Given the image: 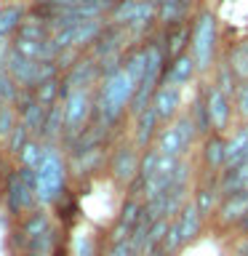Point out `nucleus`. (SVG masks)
<instances>
[{
  "label": "nucleus",
  "instance_id": "26",
  "mask_svg": "<svg viewBox=\"0 0 248 256\" xmlns=\"http://www.w3.org/2000/svg\"><path fill=\"white\" fill-rule=\"evenodd\" d=\"M19 110H16V104H0V147H6L8 139H11V134L16 131V126H19Z\"/></svg>",
  "mask_w": 248,
  "mask_h": 256
},
{
  "label": "nucleus",
  "instance_id": "33",
  "mask_svg": "<svg viewBox=\"0 0 248 256\" xmlns=\"http://www.w3.org/2000/svg\"><path fill=\"white\" fill-rule=\"evenodd\" d=\"M134 251H139L131 240H123V243H107V251L102 256H134Z\"/></svg>",
  "mask_w": 248,
  "mask_h": 256
},
{
  "label": "nucleus",
  "instance_id": "7",
  "mask_svg": "<svg viewBox=\"0 0 248 256\" xmlns=\"http://www.w3.org/2000/svg\"><path fill=\"white\" fill-rule=\"evenodd\" d=\"M142 147L136 144L131 136L115 142V147L110 150V163H107V171H110V179L118 184L120 190H136L139 184V168H142Z\"/></svg>",
  "mask_w": 248,
  "mask_h": 256
},
{
  "label": "nucleus",
  "instance_id": "34",
  "mask_svg": "<svg viewBox=\"0 0 248 256\" xmlns=\"http://www.w3.org/2000/svg\"><path fill=\"white\" fill-rule=\"evenodd\" d=\"M16 256H62V248H59V251H40V248H30V251H19Z\"/></svg>",
  "mask_w": 248,
  "mask_h": 256
},
{
  "label": "nucleus",
  "instance_id": "21",
  "mask_svg": "<svg viewBox=\"0 0 248 256\" xmlns=\"http://www.w3.org/2000/svg\"><path fill=\"white\" fill-rule=\"evenodd\" d=\"M248 158V123L235 128L232 134H227V168L238 166L240 160ZM224 168V171H227Z\"/></svg>",
  "mask_w": 248,
  "mask_h": 256
},
{
  "label": "nucleus",
  "instance_id": "30",
  "mask_svg": "<svg viewBox=\"0 0 248 256\" xmlns=\"http://www.w3.org/2000/svg\"><path fill=\"white\" fill-rule=\"evenodd\" d=\"M232 102H235V120L240 126L248 123V80H240L238 83Z\"/></svg>",
  "mask_w": 248,
  "mask_h": 256
},
{
  "label": "nucleus",
  "instance_id": "9",
  "mask_svg": "<svg viewBox=\"0 0 248 256\" xmlns=\"http://www.w3.org/2000/svg\"><path fill=\"white\" fill-rule=\"evenodd\" d=\"M110 24L126 30L128 35H144L152 30V24L158 22V6L150 0H120V3L110 11Z\"/></svg>",
  "mask_w": 248,
  "mask_h": 256
},
{
  "label": "nucleus",
  "instance_id": "23",
  "mask_svg": "<svg viewBox=\"0 0 248 256\" xmlns=\"http://www.w3.org/2000/svg\"><path fill=\"white\" fill-rule=\"evenodd\" d=\"M224 59L232 67V72L238 75V80H248V38L238 40L230 46V51L224 54Z\"/></svg>",
  "mask_w": 248,
  "mask_h": 256
},
{
  "label": "nucleus",
  "instance_id": "24",
  "mask_svg": "<svg viewBox=\"0 0 248 256\" xmlns=\"http://www.w3.org/2000/svg\"><path fill=\"white\" fill-rule=\"evenodd\" d=\"M190 118L192 123H195L200 139H206L208 134H214L211 128V115H208V104H206V91L195 94V99H192V107H190Z\"/></svg>",
  "mask_w": 248,
  "mask_h": 256
},
{
  "label": "nucleus",
  "instance_id": "8",
  "mask_svg": "<svg viewBox=\"0 0 248 256\" xmlns=\"http://www.w3.org/2000/svg\"><path fill=\"white\" fill-rule=\"evenodd\" d=\"M198 139H200V134H198L195 123H192L190 112H182L176 120L160 128L155 147L160 155H168V158H190Z\"/></svg>",
  "mask_w": 248,
  "mask_h": 256
},
{
  "label": "nucleus",
  "instance_id": "11",
  "mask_svg": "<svg viewBox=\"0 0 248 256\" xmlns=\"http://www.w3.org/2000/svg\"><path fill=\"white\" fill-rule=\"evenodd\" d=\"M206 104L208 115H211V128L214 134H230V126L235 123V102L227 91H222L216 83L206 86Z\"/></svg>",
  "mask_w": 248,
  "mask_h": 256
},
{
  "label": "nucleus",
  "instance_id": "20",
  "mask_svg": "<svg viewBox=\"0 0 248 256\" xmlns=\"http://www.w3.org/2000/svg\"><path fill=\"white\" fill-rule=\"evenodd\" d=\"M190 38H192V22H184V24H176V27H168L166 35H163L168 59L187 54V51H190Z\"/></svg>",
  "mask_w": 248,
  "mask_h": 256
},
{
  "label": "nucleus",
  "instance_id": "32",
  "mask_svg": "<svg viewBox=\"0 0 248 256\" xmlns=\"http://www.w3.org/2000/svg\"><path fill=\"white\" fill-rule=\"evenodd\" d=\"M75 256H96V238L91 232H80L75 235Z\"/></svg>",
  "mask_w": 248,
  "mask_h": 256
},
{
  "label": "nucleus",
  "instance_id": "15",
  "mask_svg": "<svg viewBox=\"0 0 248 256\" xmlns=\"http://www.w3.org/2000/svg\"><path fill=\"white\" fill-rule=\"evenodd\" d=\"M131 139L139 144L142 150H147V147H152L155 144V139H158V134H160V128H163V123H160V118H158V112H155V107H150L144 110V112H139L136 118H131Z\"/></svg>",
  "mask_w": 248,
  "mask_h": 256
},
{
  "label": "nucleus",
  "instance_id": "36",
  "mask_svg": "<svg viewBox=\"0 0 248 256\" xmlns=\"http://www.w3.org/2000/svg\"><path fill=\"white\" fill-rule=\"evenodd\" d=\"M240 232H248V216H246V222H243V227H240Z\"/></svg>",
  "mask_w": 248,
  "mask_h": 256
},
{
  "label": "nucleus",
  "instance_id": "6",
  "mask_svg": "<svg viewBox=\"0 0 248 256\" xmlns=\"http://www.w3.org/2000/svg\"><path fill=\"white\" fill-rule=\"evenodd\" d=\"M62 104H64V142H62V147L67 150L96 118V86L70 88L64 94Z\"/></svg>",
  "mask_w": 248,
  "mask_h": 256
},
{
  "label": "nucleus",
  "instance_id": "27",
  "mask_svg": "<svg viewBox=\"0 0 248 256\" xmlns=\"http://www.w3.org/2000/svg\"><path fill=\"white\" fill-rule=\"evenodd\" d=\"M35 99L46 107H54L64 99V88H62V78H54V80H46L35 88Z\"/></svg>",
  "mask_w": 248,
  "mask_h": 256
},
{
  "label": "nucleus",
  "instance_id": "2",
  "mask_svg": "<svg viewBox=\"0 0 248 256\" xmlns=\"http://www.w3.org/2000/svg\"><path fill=\"white\" fill-rule=\"evenodd\" d=\"M14 248H16V254L30 251V248L59 251L62 248V230L56 224V216L43 206L38 211L27 214L24 219L14 222Z\"/></svg>",
  "mask_w": 248,
  "mask_h": 256
},
{
  "label": "nucleus",
  "instance_id": "12",
  "mask_svg": "<svg viewBox=\"0 0 248 256\" xmlns=\"http://www.w3.org/2000/svg\"><path fill=\"white\" fill-rule=\"evenodd\" d=\"M107 163H110V150L107 147L70 152V176L75 182H88L99 171H107Z\"/></svg>",
  "mask_w": 248,
  "mask_h": 256
},
{
  "label": "nucleus",
  "instance_id": "28",
  "mask_svg": "<svg viewBox=\"0 0 248 256\" xmlns=\"http://www.w3.org/2000/svg\"><path fill=\"white\" fill-rule=\"evenodd\" d=\"M214 83L222 88V91H227L230 96H235V88H238V75L232 72V67L227 64V59H219L214 67Z\"/></svg>",
  "mask_w": 248,
  "mask_h": 256
},
{
  "label": "nucleus",
  "instance_id": "31",
  "mask_svg": "<svg viewBox=\"0 0 248 256\" xmlns=\"http://www.w3.org/2000/svg\"><path fill=\"white\" fill-rule=\"evenodd\" d=\"M32 139V134L27 131V126H24L22 123V120H19V126H16V131L11 134V139H8V144H6V152H8V155H19V152H22V147H24V144H27Z\"/></svg>",
  "mask_w": 248,
  "mask_h": 256
},
{
  "label": "nucleus",
  "instance_id": "17",
  "mask_svg": "<svg viewBox=\"0 0 248 256\" xmlns=\"http://www.w3.org/2000/svg\"><path fill=\"white\" fill-rule=\"evenodd\" d=\"M195 75H198L195 59H192V54L187 51V54H182V56H174V59H168L163 83H171V86H182V88H184Z\"/></svg>",
  "mask_w": 248,
  "mask_h": 256
},
{
  "label": "nucleus",
  "instance_id": "5",
  "mask_svg": "<svg viewBox=\"0 0 248 256\" xmlns=\"http://www.w3.org/2000/svg\"><path fill=\"white\" fill-rule=\"evenodd\" d=\"M190 54L195 59V67L200 75L214 72L219 62V19L214 11L200 8L192 16V38H190Z\"/></svg>",
  "mask_w": 248,
  "mask_h": 256
},
{
  "label": "nucleus",
  "instance_id": "1",
  "mask_svg": "<svg viewBox=\"0 0 248 256\" xmlns=\"http://www.w3.org/2000/svg\"><path fill=\"white\" fill-rule=\"evenodd\" d=\"M136 91H139V83L128 75L126 67L104 75L96 86V120H102L107 128L120 126L131 115Z\"/></svg>",
  "mask_w": 248,
  "mask_h": 256
},
{
  "label": "nucleus",
  "instance_id": "37",
  "mask_svg": "<svg viewBox=\"0 0 248 256\" xmlns=\"http://www.w3.org/2000/svg\"><path fill=\"white\" fill-rule=\"evenodd\" d=\"M150 3H155V6H160V3H163V0H150Z\"/></svg>",
  "mask_w": 248,
  "mask_h": 256
},
{
  "label": "nucleus",
  "instance_id": "19",
  "mask_svg": "<svg viewBox=\"0 0 248 256\" xmlns=\"http://www.w3.org/2000/svg\"><path fill=\"white\" fill-rule=\"evenodd\" d=\"M219 190H222V198L235 195V192H248V158L240 160L238 166L227 168L219 176Z\"/></svg>",
  "mask_w": 248,
  "mask_h": 256
},
{
  "label": "nucleus",
  "instance_id": "22",
  "mask_svg": "<svg viewBox=\"0 0 248 256\" xmlns=\"http://www.w3.org/2000/svg\"><path fill=\"white\" fill-rule=\"evenodd\" d=\"M43 142L48 144H62L64 142V104H54L48 107V115H46V126H43Z\"/></svg>",
  "mask_w": 248,
  "mask_h": 256
},
{
  "label": "nucleus",
  "instance_id": "10",
  "mask_svg": "<svg viewBox=\"0 0 248 256\" xmlns=\"http://www.w3.org/2000/svg\"><path fill=\"white\" fill-rule=\"evenodd\" d=\"M248 216V192H235V195H224L216 206L211 222V227L216 232H240Z\"/></svg>",
  "mask_w": 248,
  "mask_h": 256
},
{
  "label": "nucleus",
  "instance_id": "35",
  "mask_svg": "<svg viewBox=\"0 0 248 256\" xmlns=\"http://www.w3.org/2000/svg\"><path fill=\"white\" fill-rule=\"evenodd\" d=\"M147 256H166L163 248H155V251H147Z\"/></svg>",
  "mask_w": 248,
  "mask_h": 256
},
{
  "label": "nucleus",
  "instance_id": "29",
  "mask_svg": "<svg viewBox=\"0 0 248 256\" xmlns=\"http://www.w3.org/2000/svg\"><path fill=\"white\" fill-rule=\"evenodd\" d=\"M19 94H22V88L16 86L11 72H8L6 64L0 62V104H16L19 102Z\"/></svg>",
  "mask_w": 248,
  "mask_h": 256
},
{
  "label": "nucleus",
  "instance_id": "13",
  "mask_svg": "<svg viewBox=\"0 0 248 256\" xmlns=\"http://www.w3.org/2000/svg\"><path fill=\"white\" fill-rule=\"evenodd\" d=\"M200 166L203 176H222L227 168V136L224 134H208L200 139Z\"/></svg>",
  "mask_w": 248,
  "mask_h": 256
},
{
  "label": "nucleus",
  "instance_id": "4",
  "mask_svg": "<svg viewBox=\"0 0 248 256\" xmlns=\"http://www.w3.org/2000/svg\"><path fill=\"white\" fill-rule=\"evenodd\" d=\"M3 208L14 222L24 219L27 214L43 208L38 195V171L35 168H24L16 166L14 171H8L6 176V187H3Z\"/></svg>",
  "mask_w": 248,
  "mask_h": 256
},
{
  "label": "nucleus",
  "instance_id": "18",
  "mask_svg": "<svg viewBox=\"0 0 248 256\" xmlns=\"http://www.w3.org/2000/svg\"><path fill=\"white\" fill-rule=\"evenodd\" d=\"M32 8L27 3H6L0 6V40H11L16 30L22 27V22L27 19Z\"/></svg>",
  "mask_w": 248,
  "mask_h": 256
},
{
  "label": "nucleus",
  "instance_id": "3",
  "mask_svg": "<svg viewBox=\"0 0 248 256\" xmlns=\"http://www.w3.org/2000/svg\"><path fill=\"white\" fill-rule=\"evenodd\" d=\"M64 147L62 144H48L46 142V155L40 160L38 171V195L40 203L46 208L56 206L67 198V187H70V158H64Z\"/></svg>",
  "mask_w": 248,
  "mask_h": 256
},
{
  "label": "nucleus",
  "instance_id": "14",
  "mask_svg": "<svg viewBox=\"0 0 248 256\" xmlns=\"http://www.w3.org/2000/svg\"><path fill=\"white\" fill-rule=\"evenodd\" d=\"M152 107H155L160 123H171L182 115L184 107V88L182 86H171V83H160V88L152 96Z\"/></svg>",
  "mask_w": 248,
  "mask_h": 256
},
{
  "label": "nucleus",
  "instance_id": "16",
  "mask_svg": "<svg viewBox=\"0 0 248 256\" xmlns=\"http://www.w3.org/2000/svg\"><path fill=\"white\" fill-rule=\"evenodd\" d=\"M176 222H179V232H182V240H184V248L192 246L195 240L203 235V230H206V216L200 214V208L195 200H187V206L182 208V214L176 216Z\"/></svg>",
  "mask_w": 248,
  "mask_h": 256
},
{
  "label": "nucleus",
  "instance_id": "25",
  "mask_svg": "<svg viewBox=\"0 0 248 256\" xmlns=\"http://www.w3.org/2000/svg\"><path fill=\"white\" fill-rule=\"evenodd\" d=\"M46 155V142L32 136V139L22 147V152L16 155V166H24V168H38L40 160Z\"/></svg>",
  "mask_w": 248,
  "mask_h": 256
}]
</instances>
